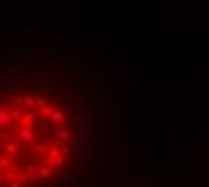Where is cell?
Returning a JSON list of instances; mask_svg holds the SVG:
<instances>
[{
	"instance_id": "6da1fadb",
	"label": "cell",
	"mask_w": 209,
	"mask_h": 187,
	"mask_svg": "<svg viewBox=\"0 0 209 187\" xmlns=\"http://www.w3.org/2000/svg\"><path fill=\"white\" fill-rule=\"evenodd\" d=\"M69 108L43 90L0 95V187H47L74 155Z\"/></svg>"
}]
</instances>
